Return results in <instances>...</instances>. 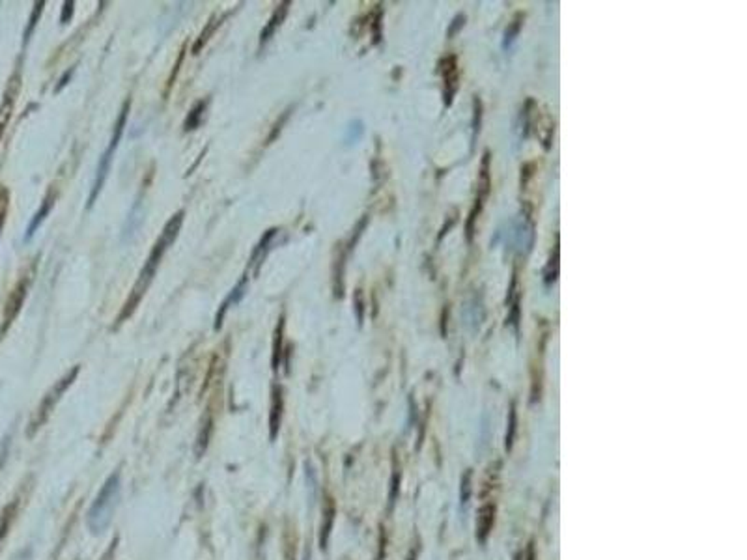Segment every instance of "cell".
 <instances>
[{
	"instance_id": "obj_1",
	"label": "cell",
	"mask_w": 747,
	"mask_h": 560,
	"mask_svg": "<svg viewBox=\"0 0 747 560\" xmlns=\"http://www.w3.org/2000/svg\"><path fill=\"white\" fill-rule=\"evenodd\" d=\"M182 222H184V211L176 213V215L172 217L171 221L166 222L163 234H161V237L158 239V243L153 245L150 256H148V260H146V263H144V268H142V271H140V277H138L137 284H135V288H133L131 297H129L127 303H125L124 312H122L120 319L127 318V316L135 310V306L138 305L140 297L146 293V290H148V286H150L151 279L155 277V271H158L159 263H161V260H163V255L166 252V248L171 247L172 243H174V239L177 237V232H180V228H182Z\"/></svg>"
},
{
	"instance_id": "obj_2",
	"label": "cell",
	"mask_w": 747,
	"mask_h": 560,
	"mask_svg": "<svg viewBox=\"0 0 747 560\" xmlns=\"http://www.w3.org/2000/svg\"><path fill=\"white\" fill-rule=\"evenodd\" d=\"M120 493H122V473L114 471L107 478L105 484L101 486L96 501L92 502V506L88 510L86 523H88V528L92 530L94 535L103 532L111 525L112 517H114V510L118 506Z\"/></svg>"
},
{
	"instance_id": "obj_3",
	"label": "cell",
	"mask_w": 747,
	"mask_h": 560,
	"mask_svg": "<svg viewBox=\"0 0 747 560\" xmlns=\"http://www.w3.org/2000/svg\"><path fill=\"white\" fill-rule=\"evenodd\" d=\"M77 374H79V366H75L72 371H67L66 376L60 379V381H56V383L51 387V391L47 392L45 396H43L41 404L38 405V409H36L34 417L30 418V424H28V430H27L28 437H32L34 433L40 430L41 426L47 422V418L51 417V413L54 411V405L58 404V400L62 398V394H64V392L67 391V387L75 381Z\"/></svg>"
},
{
	"instance_id": "obj_4",
	"label": "cell",
	"mask_w": 747,
	"mask_h": 560,
	"mask_svg": "<svg viewBox=\"0 0 747 560\" xmlns=\"http://www.w3.org/2000/svg\"><path fill=\"white\" fill-rule=\"evenodd\" d=\"M129 105H131L129 101H125L124 103V109H122V112H120L118 122H116V125H114V133H112L111 144H109V148H107L105 153L101 155V161H99V166H98V176H96V182H94L92 195H90V198H88V206H92V204L96 202V196L99 195V191H101V187H103V183H105V180H107V174H109V170H111L112 155H114V150L118 148L120 138H122V133H124L125 118H127V112H129Z\"/></svg>"
},
{
	"instance_id": "obj_5",
	"label": "cell",
	"mask_w": 747,
	"mask_h": 560,
	"mask_svg": "<svg viewBox=\"0 0 747 560\" xmlns=\"http://www.w3.org/2000/svg\"><path fill=\"white\" fill-rule=\"evenodd\" d=\"M21 502H23V493H17V495L2 508V512H0V546H2V541L6 540L8 532H10L15 517L19 514Z\"/></svg>"
},
{
	"instance_id": "obj_6",
	"label": "cell",
	"mask_w": 747,
	"mask_h": 560,
	"mask_svg": "<svg viewBox=\"0 0 747 560\" xmlns=\"http://www.w3.org/2000/svg\"><path fill=\"white\" fill-rule=\"evenodd\" d=\"M27 288H28V279L27 280L23 279L19 284L15 286L12 295H10V299H8V305H6V312H4V327H2V331H6V327L14 321V318L17 316V312H19L21 305H23V301H25V295H27Z\"/></svg>"
},
{
	"instance_id": "obj_7",
	"label": "cell",
	"mask_w": 747,
	"mask_h": 560,
	"mask_svg": "<svg viewBox=\"0 0 747 560\" xmlns=\"http://www.w3.org/2000/svg\"><path fill=\"white\" fill-rule=\"evenodd\" d=\"M282 407H284V398H282V389L279 385H273V396H271V415H269V435L275 439L281 428Z\"/></svg>"
},
{
	"instance_id": "obj_8",
	"label": "cell",
	"mask_w": 747,
	"mask_h": 560,
	"mask_svg": "<svg viewBox=\"0 0 747 560\" xmlns=\"http://www.w3.org/2000/svg\"><path fill=\"white\" fill-rule=\"evenodd\" d=\"M443 78H445V101L446 105L453 101V96L458 88V65L456 56H448L443 62Z\"/></svg>"
},
{
	"instance_id": "obj_9",
	"label": "cell",
	"mask_w": 747,
	"mask_h": 560,
	"mask_svg": "<svg viewBox=\"0 0 747 560\" xmlns=\"http://www.w3.org/2000/svg\"><path fill=\"white\" fill-rule=\"evenodd\" d=\"M15 94H17V85H12V88H10V90L6 91V96H4V101L0 105V138H2V133L6 129L10 116H12V111H14Z\"/></svg>"
},
{
	"instance_id": "obj_10",
	"label": "cell",
	"mask_w": 747,
	"mask_h": 560,
	"mask_svg": "<svg viewBox=\"0 0 747 560\" xmlns=\"http://www.w3.org/2000/svg\"><path fill=\"white\" fill-rule=\"evenodd\" d=\"M53 204H54V193L51 191L49 195H47V198L43 200V206H41V209L36 213V217L32 219V222H30V226H28L27 230V239L28 237H32V234L36 232V228L40 226L41 222H43V219H45V215L51 211V208H53Z\"/></svg>"
},
{
	"instance_id": "obj_11",
	"label": "cell",
	"mask_w": 747,
	"mask_h": 560,
	"mask_svg": "<svg viewBox=\"0 0 747 560\" xmlns=\"http://www.w3.org/2000/svg\"><path fill=\"white\" fill-rule=\"evenodd\" d=\"M286 6H288V4H282V6L279 8V10H275V13L271 15V19H269V25L262 30V38H260V41H262V43H266V41H268L269 36L275 32L277 26L282 23L284 15H286V12H288V8H286Z\"/></svg>"
},
{
	"instance_id": "obj_12",
	"label": "cell",
	"mask_w": 747,
	"mask_h": 560,
	"mask_svg": "<svg viewBox=\"0 0 747 560\" xmlns=\"http://www.w3.org/2000/svg\"><path fill=\"white\" fill-rule=\"evenodd\" d=\"M331 521H333V502H329L327 504V510H325V521L321 523V548H325V543H327V536H329V528H331Z\"/></svg>"
},
{
	"instance_id": "obj_13",
	"label": "cell",
	"mask_w": 747,
	"mask_h": 560,
	"mask_svg": "<svg viewBox=\"0 0 747 560\" xmlns=\"http://www.w3.org/2000/svg\"><path fill=\"white\" fill-rule=\"evenodd\" d=\"M204 107H206V103L204 101H200V103L191 111L189 118H187V122H185V129L189 131V129H195L198 125V122H200V118H202V111H204Z\"/></svg>"
},
{
	"instance_id": "obj_14",
	"label": "cell",
	"mask_w": 747,
	"mask_h": 560,
	"mask_svg": "<svg viewBox=\"0 0 747 560\" xmlns=\"http://www.w3.org/2000/svg\"><path fill=\"white\" fill-rule=\"evenodd\" d=\"M10 446H12V435H6V439L0 443V471H2L8 456H10Z\"/></svg>"
},
{
	"instance_id": "obj_15",
	"label": "cell",
	"mask_w": 747,
	"mask_h": 560,
	"mask_svg": "<svg viewBox=\"0 0 747 560\" xmlns=\"http://www.w3.org/2000/svg\"><path fill=\"white\" fill-rule=\"evenodd\" d=\"M116 546H118V538H116V540L112 541L111 546H109V549H107L105 553H103L101 560H114V554H116Z\"/></svg>"
},
{
	"instance_id": "obj_16",
	"label": "cell",
	"mask_w": 747,
	"mask_h": 560,
	"mask_svg": "<svg viewBox=\"0 0 747 560\" xmlns=\"http://www.w3.org/2000/svg\"><path fill=\"white\" fill-rule=\"evenodd\" d=\"M73 13V2H66L64 4V13H62V23H66L67 17H72Z\"/></svg>"
},
{
	"instance_id": "obj_17",
	"label": "cell",
	"mask_w": 747,
	"mask_h": 560,
	"mask_svg": "<svg viewBox=\"0 0 747 560\" xmlns=\"http://www.w3.org/2000/svg\"><path fill=\"white\" fill-rule=\"evenodd\" d=\"M4 206H0V230H2V224H4Z\"/></svg>"
}]
</instances>
